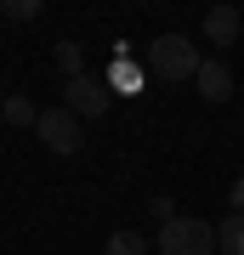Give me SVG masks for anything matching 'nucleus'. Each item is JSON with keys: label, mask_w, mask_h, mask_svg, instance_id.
I'll list each match as a JSON object with an SVG mask.
<instances>
[{"label": "nucleus", "mask_w": 244, "mask_h": 255, "mask_svg": "<svg viewBox=\"0 0 244 255\" xmlns=\"http://www.w3.org/2000/svg\"><path fill=\"white\" fill-rule=\"evenodd\" d=\"M205 57L193 46L188 34H154V46H148V74L165 85H182V80H199Z\"/></svg>", "instance_id": "nucleus-1"}, {"label": "nucleus", "mask_w": 244, "mask_h": 255, "mask_svg": "<svg viewBox=\"0 0 244 255\" xmlns=\"http://www.w3.org/2000/svg\"><path fill=\"white\" fill-rule=\"evenodd\" d=\"M154 250H159V255H216V221L176 216V221H165V227H159Z\"/></svg>", "instance_id": "nucleus-2"}, {"label": "nucleus", "mask_w": 244, "mask_h": 255, "mask_svg": "<svg viewBox=\"0 0 244 255\" xmlns=\"http://www.w3.org/2000/svg\"><path fill=\"white\" fill-rule=\"evenodd\" d=\"M34 136L51 147V153H63L74 159L85 147V119L80 114H68V108H40V125H34Z\"/></svg>", "instance_id": "nucleus-3"}, {"label": "nucleus", "mask_w": 244, "mask_h": 255, "mask_svg": "<svg viewBox=\"0 0 244 255\" xmlns=\"http://www.w3.org/2000/svg\"><path fill=\"white\" fill-rule=\"evenodd\" d=\"M63 108H68V114H80V119H97V114H108V80H97V74L63 80Z\"/></svg>", "instance_id": "nucleus-4"}, {"label": "nucleus", "mask_w": 244, "mask_h": 255, "mask_svg": "<svg viewBox=\"0 0 244 255\" xmlns=\"http://www.w3.org/2000/svg\"><path fill=\"white\" fill-rule=\"evenodd\" d=\"M205 40H210V46H239V40H244V11L239 6H210L205 11Z\"/></svg>", "instance_id": "nucleus-5"}, {"label": "nucleus", "mask_w": 244, "mask_h": 255, "mask_svg": "<svg viewBox=\"0 0 244 255\" xmlns=\"http://www.w3.org/2000/svg\"><path fill=\"white\" fill-rule=\"evenodd\" d=\"M193 85H199V97L210 102V108H222V102L233 97V68H227L222 57H205V68H199V80H193Z\"/></svg>", "instance_id": "nucleus-6"}, {"label": "nucleus", "mask_w": 244, "mask_h": 255, "mask_svg": "<svg viewBox=\"0 0 244 255\" xmlns=\"http://www.w3.org/2000/svg\"><path fill=\"white\" fill-rule=\"evenodd\" d=\"M216 255H244V216L239 210H227L216 221Z\"/></svg>", "instance_id": "nucleus-7"}, {"label": "nucleus", "mask_w": 244, "mask_h": 255, "mask_svg": "<svg viewBox=\"0 0 244 255\" xmlns=\"http://www.w3.org/2000/svg\"><path fill=\"white\" fill-rule=\"evenodd\" d=\"M51 57H57V68H63V80H80V74H85V51H80V40H57Z\"/></svg>", "instance_id": "nucleus-8"}, {"label": "nucleus", "mask_w": 244, "mask_h": 255, "mask_svg": "<svg viewBox=\"0 0 244 255\" xmlns=\"http://www.w3.org/2000/svg\"><path fill=\"white\" fill-rule=\"evenodd\" d=\"M0 114H6L11 125H28V130L40 125V108H34V102H28L23 91H17V97H6V108H0Z\"/></svg>", "instance_id": "nucleus-9"}, {"label": "nucleus", "mask_w": 244, "mask_h": 255, "mask_svg": "<svg viewBox=\"0 0 244 255\" xmlns=\"http://www.w3.org/2000/svg\"><path fill=\"white\" fill-rule=\"evenodd\" d=\"M108 255H148V238L136 233V227H119V233L108 238Z\"/></svg>", "instance_id": "nucleus-10"}, {"label": "nucleus", "mask_w": 244, "mask_h": 255, "mask_svg": "<svg viewBox=\"0 0 244 255\" xmlns=\"http://www.w3.org/2000/svg\"><path fill=\"white\" fill-rule=\"evenodd\" d=\"M40 11H45L40 0H6V6H0V17H11V23H34Z\"/></svg>", "instance_id": "nucleus-11"}, {"label": "nucleus", "mask_w": 244, "mask_h": 255, "mask_svg": "<svg viewBox=\"0 0 244 255\" xmlns=\"http://www.w3.org/2000/svg\"><path fill=\"white\" fill-rule=\"evenodd\" d=\"M148 216H154L159 227H165V221H176V204H171V193H154V199H148Z\"/></svg>", "instance_id": "nucleus-12"}, {"label": "nucleus", "mask_w": 244, "mask_h": 255, "mask_svg": "<svg viewBox=\"0 0 244 255\" xmlns=\"http://www.w3.org/2000/svg\"><path fill=\"white\" fill-rule=\"evenodd\" d=\"M227 204H233V210H239V216H244V176H239V182H233V187H227Z\"/></svg>", "instance_id": "nucleus-13"}]
</instances>
